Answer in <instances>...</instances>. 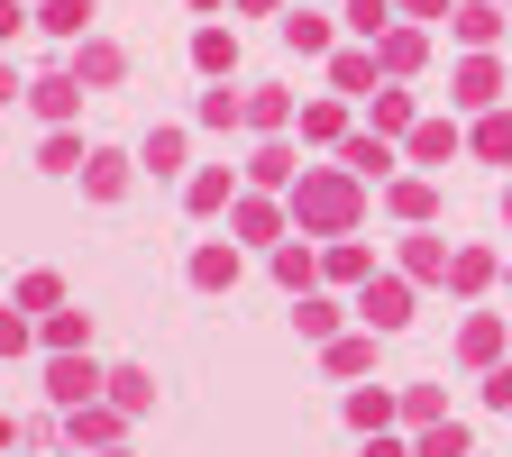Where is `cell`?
<instances>
[{
  "label": "cell",
  "instance_id": "6da1fadb",
  "mask_svg": "<svg viewBox=\"0 0 512 457\" xmlns=\"http://www.w3.org/2000/svg\"><path fill=\"white\" fill-rule=\"evenodd\" d=\"M366 320H375V330H403V320H412V293L403 284H375L366 293Z\"/></svg>",
  "mask_w": 512,
  "mask_h": 457
},
{
  "label": "cell",
  "instance_id": "7a4b0ae2",
  "mask_svg": "<svg viewBox=\"0 0 512 457\" xmlns=\"http://www.w3.org/2000/svg\"><path fill=\"white\" fill-rule=\"evenodd\" d=\"M92 384H101L92 366H74V357H64V366H55V403H74V412H83V394H92Z\"/></svg>",
  "mask_w": 512,
  "mask_h": 457
},
{
  "label": "cell",
  "instance_id": "3957f363",
  "mask_svg": "<svg viewBox=\"0 0 512 457\" xmlns=\"http://www.w3.org/2000/svg\"><path fill=\"white\" fill-rule=\"evenodd\" d=\"M302 211H311V220H348V192H339V183H311Z\"/></svg>",
  "mask_w": 512,
  "mask_h": 457
},
{
  "label": "cell",
  "instance_id": "277c9868",
  "mask_svg": "<svg viewBox=\"0 0 512 457\" xmlns=\"http://www.w3.org/2000/svg\"><path fill=\"white\" fill-rule=\"evenodd\" d=\"M83 19H92V0H46V28H55V37H74Z\"/></svg>",
  "mask_w": 512,
  "mask_h": 457
},
{
  "label": "cell",
  "instance_id": "5b68a950",
  "mask_svg": "<svg viewBox=\"0 0 512 457\" xmlns=\"http://www.w3.org/2000/svg\"><path fill=\"white\" fill-rule=\"evenodd\" d=\"M192 275H202V284H229V275H238V256H229V247H202V266H192Z\"/></svg>",
  "mask_w": 512,
  "mask_h": 457
},
{
  "label": "cell",
  "instance_id": "8992f818",
  "mask_svg": "<svg viewBox=\"0 0 512 457\" xmlns=\"http://www.w3.org/2000/svg\"><path fill=\"white\" fill-rule=\"evenodd\" d=\"M37 110H46V119H64V110H74V83H64V74H55V83H37Z\"/></svg>",
  "mask_w": 512,
  "mask_h": 457
},
{
  "label": "cell",
  "instance_id": "52a82bcc",
  "mask_svg": "<svg viewBox=\"0 0 512 457\" xmlns=\"http://www.w3.org/2000/svg\"><path fill=\"white\" fill-rule=\"evenodd\" d=\"M421 457H467V430H430V439H421Z\"/></svg>",
  "mask_w": 512,
  "mask_h": 457
},
{
  "label": "cell",
  "instance_id": "ba28073f",
  "mask_svg": "<svg viewBox=\"0 0 512 457\" xmlns=\"http://www.w3.org/2000/svg\"><path fill=\"white\" fill-rule=\"evenodd\" d=\"M485 156H503V165H512V119H485Z\"/></svg>",
  "mask_w": 512,
  "mask_h": 457
},
{
  "label": "cell",
  "instance_id": "9c48e42d",
  "mask_svg": "<svg viewBox=\"0 0 512 457\" xmlns=\"http://www.w3.org/2000/svg\"><path fill=\"white\" fill-rule=\"evenodd\" d=\"M485 403H512V366H494V384H485Z\"/></svg>",
  "mask_w": 512,
  "mask_h": 457
},
{
  "label": "cell",
  "instance_id": "30bf717a",
  "mask_svg": "<svg viewBox=\"0 0 512 457\" xmlns=\"http://www.w3.org/2000/svg\"><path fill=\"white\" fill-rule=\"evenodd\" d=\"M10 28H19V10H10V0H0V37H10Z\"/></svg>",
  "mask_w": 512,
  "mask_h": 457
},
{
  "label": "cell",
  "instance_id": "8fae6325",
  "mask_svg": "<svg viewBox=\"0 0 512 457\" xmlns=\"http://www.w3.org/2000/svg\"><path fill=\"white\" fill-rule=\"evenodd\" d=\"M0 101H10V64H0Z\"/></svg>",
  "mask_w": 512,
  "mask_h": 457
},
{
  "label": "cell",
  "instance_id": "7c38bea8",
  "mask_svg": "<svg viewBox=\"0 0 512 457\" xmlns=\"http://www.w3.org/2000/svg\"><path fill=\"white\" fill-rule=\"evenodd\" d=\"M412 10H439V0H412Z\"/></svg>",
  "mask_w": 512,
  "mask_h": 457
},
{
  "label": "cell",
  "instance_id": "4fadbf2b",
  "mask_svg": "<svg viewBox=\"0 0 512 457\" xmlns=\"http://www.w3.org/2000/svg\"><path fill=\"white\" fill-rule=\"evenodd\" d=\"M503 220H512V192H503Z\"/></svg>",
  "mask_w": 512,
  "mask_h": 457
}]
</instances>
